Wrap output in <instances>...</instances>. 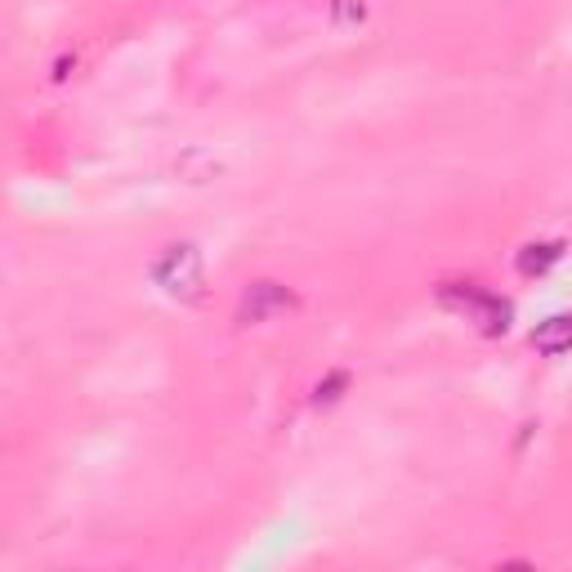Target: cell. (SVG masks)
I'll return each instance as SVG.
<instances>
[{
  "label": "cell",
  "mask_w": 572,
  "mask_h": 572,
  "mask_svg": "<svg viewBox=\"0 0 572 572\" xmlns=\"http://www.w3.org/2000/svg\"><path fill=\"white\" fill-rule=\"evenodd\" d=\"M438 300H443L447 309L465 313V318H470L483 336H501V331H510V318H514L510 300L488 295L483 286H474V282H443V286H438Z\"/></svg>",
  "instance_id": "obj_2"
},
{
  "label": "cell",
  "mask_w": 572,
  "mask_h": 572,
  "mask_svg": "<svg viewBox=\"0 0 572 572\" xmlns=\"http://www.w3.org/2000/svg\"><path fill=\"white\" fill-rule=\"evenodd\" d=\"M152 282L161 286V291L170 295V300H202L206 291V264H202V251H197L193 242H175L166 246V251L157 255V264H152Z\"/></svg>",
  "instance_id": "obj_1"
},
{
  "label": "cell",
  "mask_w": 572,
  "mask_h": 572,
  "mask_svg": "<svg viewBox=\"0 0 572 572\" xmlns=\"http://www.w3.org/2000/svg\"><path fill=\"white\" fill-rule=\"evenodd\" d=\"M367 23V0H331V27L349 32V27Z\"/></svg>",
  "instance_id": "obj_6"
},
{
  "label": "cell",
  "mask_w": 572,
  "mask_h": 572,
  "mask_svg": "<svg viewBox=\"0 0 572 572\" xmlns=\"http://www.w3.org/2000/svg\"><path fill=\"white\" fill-rule=\"evenodd\" d=\"M559 260H564V242H528L514 264H519L523 278H541V273H546L550 264H559Z\"/></svg>",
  "instance_id": "obj_5"
},
{
  "label": "cell",
  "mask_w": 572,
  "mask_h": 572,
  "mask_svg": "<svg viewBox=\"0 0 572 572\" xmlns=\"http://www.w3.org/2000/svg\"><path fill=\"white\" fill-rule=\"evenodd\" d=\"M532 349L546 358H564L572 354V313H555L546 318L537 331H532Z\"/></svg>",
  "instance_id": "obj_4"
},
{
  "label": "cell",
  "mask_w": 572,
  "mask_h": 572,
  "mask_svg": "<svg viewBox=\"0 0 572 572\" xmlns=\"http://www.w3.org/2000/svg\"><path fill=\"white\" fill-rule=\"evenodd\" d=\"M345 385H349V371H331L327 380H318V389H313V403H318V407H331L340 394H345Z\"/></svg>",
  "instance_id": "obj_7"
},
{
  "label": "cell",
  "mask_w": 572,
  "mask_h": 572,
  "mask_svg": "<svg viewBox=\"0 0 572 572\" xmlns=\"http://www.w3.org/2000/svg\"><path fill=\"white\" fill-rule=\"evenodd\" d=\"M286 309H295V295L282 282H251L242 291V304H237V322L255 327V322H269Z\"/></svg>",
  "instance_id": "obj_3"
}]
</instances>
